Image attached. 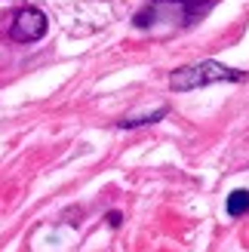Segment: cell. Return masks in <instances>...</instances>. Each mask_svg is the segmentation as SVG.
<instances>
[{"label":"cell","mask_w":249,"mask_h":252,"mask_svg":"<svg viewBox=\"0 0 249 252\" xmlns=\"http://www.w3.org/2000/svg\"><path fill=\"white\" fill-rule=\"evenodd\" d=\"M246 74L243 71H234L225 68L218 62H200V65H188V68H179L169 74V90L176 93H188V90H200V86L209 83H234V80H243Z\"/></svg>","instance_id":"obj_1"},{"label":"cell","mask_w":249,"mask_h":252,"mask_svg":"<svg viewBox=\"0 0 249 252\" xmlns=\"http://www.w3.org/2000/svg\"><path fill=\"white\" fill-rule=\"evenodd\" d=\"M166 3H176L182 9V19L185 22H194L197 16H203V12L216 3V0H166Z\"/></svg>","instance_id":"obj_3"},{"label":"cell","mask_w":249,"mask_h":252,"mask_svg":"<svg viewBox=\"0 0 249 252\" xmlns=\"http://www.w3.org/2000/svg\"><path fill=\"white\" fill-rule=\"evenodd\" d=\"M246 212H249V191H234L228 197V216L240 219V216H246Z\"/></svg>","instance_id":"obj_4"},{"label":"cell","mask_w":249,"mask_h":252,"mask_svg":"<svg viewBox=\"0 0 249 252\" xmlns=\"http://www.w3.org/2000/svg\"><path fill=\"white\" fill-rule=\"evenodd\" d=\"M46 34V16L34 6H25L22 12H16L12 19V28H9V37L19 43H34Z\"/></svg>","instance_id":"obj_2"},{"label":"cell","mask_w":249,"mask_h":252,"mask_svg":"<svg viewBox=\"0 0 249 252\" xmlns=\"http://www.w3.org/2000/svg\"><path fill=\"white\" fill-rule=\"evenodd\" d=\"M160 117H166V108H157L151 114H142V117H126L120 120V129H135V126H148V123H157Z\"/></svg>","instance_id":"obj_5"},{"label":"cell","mask_w":249,"mask_h":252,"mask_svg":"<svg viewBox=\"0 0 249 252\" xmlns=\"http://www.w3.org/2000/svg\"><path fill=\"white\" fill-rule=\"evenodd\" d=\"M108 219H111V224H114V228H120V221H123V216H120V212H111Z\"/></svg>","instance_id":"obj_6"}]
</instances>
